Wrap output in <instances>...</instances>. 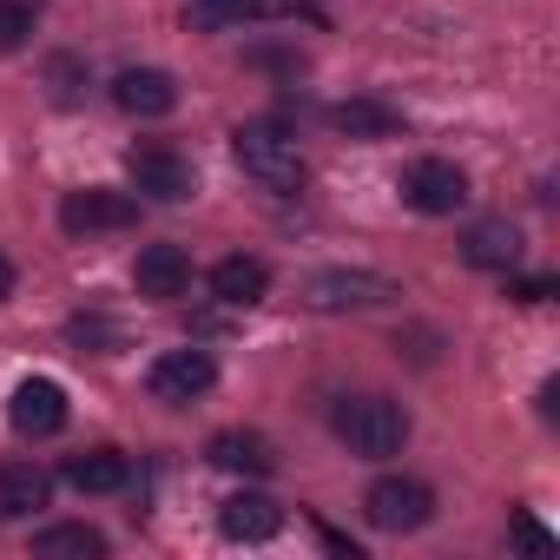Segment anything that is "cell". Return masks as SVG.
I'll return each mask as SVG.
<instances>
[{"mask_svg":"<svg viewBox=\"0 0 560 560\" xmlns=\"http://www.w3.org/2000/svg\"><path fill=\"white\" fill-rule=\"evenodd\" d=\"M330 422H337L343 448L363 455V462H389V455H402V442H409V416H402V402H389V396H350V402H337Z\"/></svg>","mask_w":560,"mask_h":560,"instance_id":"cell-1","label":"cell"},{"mask_svg":"<svg viewBox=\"0 0 560 560\" xmlns=\"http://www.w3.org/2000/svg\"><path fill=\"white\" fill-rule=\"evenodd\" d=\"M231 152H237V165H244V178H257L264 191H298L304 185V152H298V139L284 132V126H237L231 132Z\"/></svg>","mask_w":560,"mask_h":560,"instance_id":"cell-2","label":"cell"},{"mask_svg":"<svg viewBox=\"0 0 560 560\" xmlns=\"http://www.w3.org/2000/svg\"><path fill=\"white\" fill-rule=\"evenodd\" d=\"M363 514H370V527H383V534H416V527H429V514H435V488L416 481V475H383V481H370Z\"/></svg>","mask_w":560,"mask_h":560,"instance_id":"cell-3","label":"cell"},{"mask_svg":"<svg viewBox=\"0 0 560 560\" xmlns=\"http://www.w3.org/2000/svg\"><path fill=\"white\" fill-rule=\"evenodd\" d=\"M396 284L376 270H317L304 284V304L311 311H370V304H389Z\"/></svg>","mask_w":560,"mask_h":560,"instance_id":"cell-4","label":"cell"},{"mask_svg":"<svg viewBox=\"0 0 560 560\" xmlns=\"http://www.w3.org/2000/svg\"><path fill=\"white\" fill-rule=\"evenodd\" d=\"M126 172H132V185H139L145 198H165V205H185V198L198 191L191 159H185V152H172V145H132Z\"/></svg>","mask_w":560,"mask_h":560,"instance_id":"cell-5","label":"cell"},{"mask_svg":"<svg viewBox=\"0 0 560 560\" xmlns=\"http://www.w3.org/2000/svg\"><path fill=\"white\" fill-rule=\"evenodd\" d=\"M402 205H416V211H429V218H448V211L468 205V172L448 165V159H416V165L402 172Z\"/></svg>","mask_w":560,"mask_h":560,"instance_id":"cell-6","label":"cell"},{"mask_svg":"<svg viewBox=\"0 0 560 560\" xmlns=\"http://www.w3.org/2000/svg\"><path fill=\"white\" fill-rule=\"evenodd\" d=\"M60 224H67L73 237H93V231H132V224H139V198H132V191H106V185H93V191H73V198L60 205Z\"/></svg>","mask_w":560,"mask_h":560,"instance_id":"cell-7","label":"cell"},{"mask_svg":"<svg viewBox=\"0 0 560 560\" xmlns=\"http://www.w3.org/2000/svg\"><path fill=\"white\" fill-rule=\"evenodd\" d=\"M218 383V363L205 357V350H165L152 370H145V389L159 396V402H191V396H205Z\"/></svg>","mask_w":560,"mask_h":560,"instance_id":"cell-8","label":"cell"},{"mask_svg":"<svg viewBox=\"0 0 560 560\" xmlns=\"http://www.w3.org/2000/svg\"><path fill=\"white\" fill-rule=\"evenodd\" d=\"M132 284H139V298L172 304V298H185V291H191V257H185L178 244H145V250H139V264H132Z\"/></svg>","mask_w":560,"mask_h":560,"instance_id":"cell-9","label":"cell"},{"mask_svg":"<svg viewBox=\"0 0 560 560\" xmlns=\"http://www.w3.org/2000/svg\"><path fill=\"white\" fill-rule=\"evenodd\" d=\"M8 422H14L21 435H60V429H67V389L47 383V376H27V383L14 389V402H8Z\"/></svg>","mask_w":560,"mask_h":560,"instance_id":"cell-10","label":"cell"},{"mask_svg":"<svg viewBox=\"0 0 560 560\" xmlns=\"http://www.w3.org/2000/svg\"><path fill=\"white\" fill-rule=\"evenodd\" d=\"M113 100H119V113H132V119H165V113L178 106V80L159 73V67H126V73L113 80Z\"/></svg>","mask_w":560,"mask_h":560,"instance_id":"cell-11","label":"cell"},{"mask_svg":"<svg viewBox=\"0 0 560 560\" xmlns=\"http://www.w3.org/2000/svg\"><path fill=\"white\" fill-rule=\"evenodd\" d=\"M211 468H224V475H250V481H264V475H277V448H270V435H257V429H224V435H211Z\"/></svg>","mask_w":560,"mask_h":560,"instance_id":"cell-12","label":"cell"},{"mask_svg":"<svg viewBox=\"0 0 560 560\" xmlns=\"http://www.w3.org/2000/svg\"><path fill=\"white\" fill-rule=\"evenodd\" d=\"M218 527H224V540H270L277 527H284V508H277L270 494H231L218 508Z\"/></svg>","mask_w":560,"mask_h":560,"instance_id":"cell-13","label":"cell"},{"mask_svg":"<svg viewBox=\"0 0 560 560\" xmlns=\"http://www.w3.org/2000/svg\"><path fill=\"white\" fill-rule=\"evenodd\" d=\"M462 257L481 264V270H508V264L521 257V224H508V218H481V224H468Z\"/></svg>","mask_w":560,"mask_h":560,"instance_id":"cell-14","label":"cell"},{"mask_svg":"<svg viewBox=\"0 0 560 560\" xmlns=\"http://www.w3.org/2000/svg\"><path fill=\"white\" fill-rule=\"evenodd\" d=\"M126 481H132V462L119 448H86L67 462V488H80V494H119Z\"/></svg>","mask_w":560,"mask_h":560,"instance_id":"cell-15","label":"cell"},{"mask_svg":"<svg viewBox=\"0 0 560 560\" xmlns=\"http://www.w3.org/2000/svg\"><path fill=\"white\" fill-rule=\"evenodd\" d=\"M211 291H218L224 304L250 311V304H264V291H270V270H264L257 257H218V264H211Z\"/></svg>","mask_w":560,"mask_h":560,"instance_id":"cell-16","label":"cell"},{"mask_svg":"<svg viewBox=\"0 0 560 560\" xmlns=\"http://www.w3.org/2000/svg\"><path fill=\"white\" fill-rule=\"evenodd\" d=\"M47 494H54L47 468H34V462H0V514H34V508H47Z\"/></svg>","mask_w":560,"mask_h":560,"instance_id":"cell-17","label":"cell"},{"mask_svg":"<svg viewBox=\"0 0 560 560\" xmlns=\"http://www.w3.org/2000/svg\"><path fill=\"white\" fill-rule=\"evenodd\" d=\"M330 126L350 132V139H396V132H402V113L383 106V100H343V106L330 113Z\"/></svg>","mask_w":560,"mask_h":560,"instance_id":"cell-18","label":"cell"},{"mask_svg":"<svg viewBox=\"0 0 560 560\" xmlns=\"http://www.w3.org/2000/svg\"><path fill=\"white\" fill-rule=\"evenodd\" d=\"M34 553H47V560H100V553H106V534L86 527V521L40 527V534H34Z\"/></svg>","mask_w":560,"mask_h":560,"instance_id":"cell-19","label":"cell"},{"mask_svg":"<svg viewBox=\"0 0 560 560\" xmlns=\"http://www.w3.org/2000/svg\"><path fill=\"white\" fill-rule=\"evenodd\" d=\"M34 40V8L27 0H0V54H21Z\"/></svg>","mask_w":560,"mask_h":560,"instance_id":"cell-20","label":"cell"},{"mask_svg":"<svg viewBox=\"0 0 560 560\" xmlns=\"http://www.w3.org/2000/svg\"><path fill=\"white\" fill-rule=\"evenodd\" d=\"M73 343H86V350H93V343H106L100 357H113V350L126 343V330H119V324H106V317H80V324H73Z\"/></svg>","mask_w":560,"mask_h":560,"instance_id":"cell-21","label":"cell"},{"mask_svg":"<svg viewBox=\"0 0 560 560\" xmlns=\"http://www.w3.org/2000/svg\"><path fill=\"white\" fill-rule=\"evenodd\" d=\"M514 540H521V547H534V553H553V534H547L534 514H514Z\"/></svg>","mask_w":560,"mask_h":560,"instance_id":"cell-22","label":"cell"},{"mask_svg":"<svg viewBox=\"0 0 560 560\" xmlns=\"http://www.w3.org/2000/svg\"><path fill=\"white\" fill-rule=\"evenodd\" d=\"M514 304H547L553 298V277H521V284H508Z\"/></svg>","mask_w":560,"mask_h":560,"instance_id":"cell-23","label":"cell"},{"mask_svg":"<svg viewBox=\"0 0 560 560\" xmlns=\"http://www.w3.org/2000/svg\"><path fill=\"white\" fill-rule=\"evenodd\" d=\"M47 80H54V93H60V100H73V93H80V86H73V80H80V60H54V67H47Z\"/></svg>","mask_w":560,"mask_h":560,"instance_id":"cell-24","label":"cell"},{"mask_svg":"<svg viewBox=\"0 0 560 560\" xmlns=\"http://www.w3.org/2000/svg\"><path fill=\"white\" fill-rule=\"evenodd\" d=\"M237 14H250V0H211L205 8V21H237Z\"/></svg>","mask_w":560,"mask_h":560,"instance_id":"cell-25","label":"cell"},{"mask_svg":"<svg viewBox=\"0 0 560 560\" xmlns=\"http://www.w3.org/2000/svg\"><path fill=\"white\" fill-rule=\"evenodd\" d=\"M317 534H324V547H330V553H350V560H357V540H343L337 527H317Z\"/></svg>","mask_w":560,"mask_h":560,"instance_id":"cell-26","label":"cell"},{"mask_svg":"<svg viewBox=\"0 0 560 560\" xmlns=\"http://www.w3.org/2000/svg\"><path fill=\"white\" fill-rule=\"evenodd\" d=\"M14 291V264H8V250H0V298Z\"/></svg>","mask_w":560,"mask_h":560,"instance_id":"cell-27","label":"cell"}]
</instances>
